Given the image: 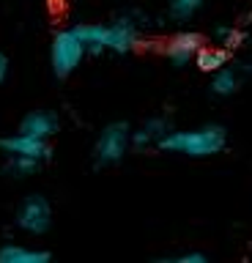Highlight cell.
Segmentation results:
<instances>
[{
    "label": "cell",
    "mask_w": 252,
    "mask_h": 263,
    "mask_svg": "<svg viewBox=\"0 0 252 263\" xmlns=\"http://www.w3.org/2000/svg\"><path fill=\"white\" fill-rule=\"evenodd\" d=\"M88 55V47L85 41L80 39V33L74 28H66V30H58L52 36V44H50V66H52V74L58 80H66L71 77L83 58Z\"/></svg>",
    "instance_id": "2"
},
{
    "label": "cell",
    "mask_w": 252,
    "mask_h": 263,
    "mask_svg": "<svg viewBox=\"0 0 252 263\" xmlns=\"http://www.w3.org/2000/svg\"><path fill=\"white\" fill-rule=\"evenodd\" d=\"M230 63V49H225L222 44H203V49L195 58V66L203 71V74H214L219 69Z\"/></svg>",
    "instance_id": "10"
},
{
    "label": "cell",
    "mask_w": 252,
    "mask_h": 263,
    "mask_svg": "<svg viewBox=\"0 0 252 263\" xmlns=\"http://www.w3.org/2000/svg\"><path fill=\"white\" fill-rule=\"evenodd\" d=\"M58 118H55L52 112L47 110H33L28 112L25 118L20 121V132H25V135H33V137H42V140H50L55 132H58Z\"/></svg>",
    "instance_id": "9"
},
{
    "label": "cell",
    "mask_w": 252,
    "mask_h": 263,
    "mask_svg": "<svg viewBox=\"0 0 252 263\" xmlns=\"http://www.w3.org/2000/svg\"><path fill=\"white\" fill-rule=\"evenodd\" d=\"M140 25H137L132 16H118L115 22L107 25V33H104V47L107 52H115V55H126L132 49L140 47Z\"/></svg>",
    "instance_id": "5"
},
{
    "label": "cell",
    "mask_w": 252,
    "mask_h": 263,
    "mask_svg": "<svg viewBox=\"0 0 252 263\" xmlns=\"http://www.w3.org/2000/svg\"><path fill=\"white\" fill-rule=\"evenodd\" d=\"M203 3H206V0H170L167 11H170V16H173L176 22H186V20H192V16L200 11Z\"/></svg>",
    "instance_id": "16"
},
{
    "label": "cell",
    "mask_w": 252,
    "mask_h": 263,
    "mask_svg": "<svg viewBox=\"0 0 252 263\" xmlns=\"http://www.w3.org/2000/svg\"><path fill=\"white\" fill-rule=\"evenodd\" d=\"M241 88V74L230 69V66H225V69H219L211 74V93L214 96H233L236 90Z\"/></svg>",
    "instance_id": "12"
},
{
    "label": "cell",
    "mask_w": 252,
    "mask_h": 263,
    "mask_svg": "<svg viewBox=\"0 0 252 263\" xmlns=\"http://www.w3.org/2000/svg\"><path fill=\"white\" fill-rule=\"evenodd\" d=\"M214 36H217V44H222L225 49H239L244 44V39H247V33H244L239 25H219V28L214 30Z\"/></svg>",
    "instance_id": "15"
},
{
    "label": "cell",
    "mask_w": 252,
    "mask_h": 263,
    "mask_svg": "<svg viewBox=\"0 0 252 263\" xmlns=\"http://www.w3.org/2000/svg\"><path fill=\"white\" fill-rule=\"evenodd\" d=\"M203 36L200 33H195V30H178L173 33V36L167 39V44H165V58L173 66H189L195 63V58H198V52L203 49Z\"/></svg>",
    "instance_id": "7"
},
{
    "label": "cell",
    "mask_w": 252,
    "mask_h": 263,
    "mask_svg": "<svg viewBox=\"0 0 252 263\" xmlns=\"http://www.w3.org/2000/svg\"><path fill=\"white\" fill-rule=\"evenodd\" d=\"M52 255L47 250H30L22 244H3L0 247V263H50Z\"/></svg>",
    "instance_id": "11"
},
{
    "label": "cell",
    "mask_w": 252,
    "mask_h": 263,
    "mask_svg": "<svg viewBox=\"0 0 252 263\" xmlns=\"http://www.w3.org/2000/svg\"><path fill=\"white\" fill-rule=\"evenodd\" d=\"M249 71H252V63H249Z\"/></svg>",
    "instance_id": "19"
},
{
    "label": "cell",
    "mask_w": 252,
    "mask_h": 263,
    "mask_svg": "<svg viewBox=\"0 0 252 263\" xmlns=\"http://www.w3.org/2000/svg\"><path fill=\"white\" fill-rule=\"evenodd\" d=\"M0 154L3 156H33V159L47 162L52 148H50V140L25 135V132H14L9 137H0Z\"/></svg>",
    "instance_id": "6"
},
{
    "label": "cell",
    "mask_w": 252,
    "mask_h": 263,
    "mask_svg": "<svg viewBox=\"0 0 252 263\" xmlns=\"http://www.w3.org/2000/svg\"><path fill=\"white\" fill-rule=\"evenodd\" d=\"M74 30L80 33V39L85 41V47H88V52H91V55L107 52V47H104V33H107V25L85 22V25H77Z\"/></svg>",
    "instance_id": "13"
},
{
    "label": "cell",
    "mask_w": 252,
    "mask_h": 263,
    "mask_svg": "<svg viewBox=\"0 0 252 263\" xmlns=\"http://www.w3.org/2000/svg\"><path fill=\"white\" fill-rule=\"evenodd\" d=\"M129 148H132V126L124 121H112L99 132L93 143V164L96 167H112L124 159Z\"/></svg>",
    "instance_id": "3"
},
{
    "label": "cell",
    "mask_w": 252,
    "mask_h": 263,
    "mask_svg": "<svg viewBox=\"0 0 252 263\" xmlns=\"http://www.w3.org/2000/svg\"><path fill=\"white\" fill-rule=\"evenodd\" d=\"M9 55L3 52V49H0V82H6V77H9Z\"/></svg>",
    "instance_id": "18"
},
{
    "label": "cell",
    "mask_w": 252,
    "mask_h": 263,
    "mask_svg": "<svg viewBox=\"0 0 252 263\" xmlns=\"http://www.w3.org/2000/svg\"><path fill=\"white\" fill-rule=\"evenodd\" d=\"M170 129H173V126H170V121L162 118V115H157V118H148L145 123H140L137 129H132V145H134V148L159 145V140L165 137Z\"/></svg>",
    "instance_id": "8"
},
{
    "label": "cell",
    "mask_w": 252,
    "mask_h": 263,
    "mask_svg": "<svg viewBox=\"0 0 252 263\" xmlns=\"http://www.w3.org/2000/svg\"><path fill=\"white\" fill-rule=\"evenodd\" d=\"M14 225L28 236H44L52 228V203L44 195H28L17 205Z\"/></svg>",
    "instance_id": "4"
},
{
    "label": "cell",
    "mask_w": 252,
    "mask_h": 263,
    "mask_svg": "<svg viewBox=\"0 0 252 263\" xmlns=\"http://www.w3.org/2000/svg\"><path fill=\"white\" fill-rule=\"evenodd\" d=\"M42 159H33V156H6V173L14 178H28L42 167Z\"/></svg>",
    "instance_id": "14"
},
{
    "label": "cell",
    "mask_w": 252,
    "mask_h": 263,
    "mask_svg": "<svg viewBox=\"0 0 252 263\" xmlns=\"http://www.w3.org/2000/svg\"><path fill=\"white\" fill-rule=\"evenodd\" d=\"M227 145V129L219 123H203L198 129H170L165 137L159 140V151L167 154H184L192 159H206L219 151H225Z\"/></svg>",
    "instance_id": "1"
},
{
    "label": "cell",
    "mask_w": 252,
    "mask_h": 263,
    "mask_svg": "<svg viewBox=\"0 0 252 263\" xmlns=\"http://www.w3.org/2000/svg\"><path fill=\"white\" fill-rule=\"evenodd\" d=\"M157 263H208V258L203 252H178L167 255V258H157Z\"/></svg>",
    "instance_id": "17"
}]
</instances>
